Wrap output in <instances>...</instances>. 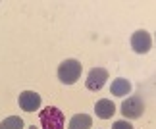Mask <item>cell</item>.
Masks as SVG:
<instances>
[{
	"label": "cell",
	"mask_w": 156,
	"mask_h": 129,
	"mask_svg": "<svg viewBox=\"0 0 156 129\" xmlns=\"http://www.w3.org/2000/svg\"><path fill=\"white\" fill-rule=\"evenodd\" d=\"M114 112H116V104H114L112 100H108V98H102V100H98L97 104H94V114H97L100 120L112 118Z\"/></svg>",
	"instance_id": "cell-7"
},
{
	"label": "cell",
	"mask_w": 156,
	"mask_h": 129,
	"mask_svg": "<svg viewBox=\"0 0 156 129\" xmlns=\"http://www.w3.org/2000/svg\"><path fill=\"white\" fill-rule=\"evenodd\" d=\"M0 129H23V120L20 116H10L0 124Z\"/></svg>",
	"instance_id": "cell-10"
},
{
	"label": "cell",
	"mask_w": 156,
	"mask_h": 129,
	"mask_svg": "<svg viewBox=\"0 0 156 129\" xmlns=\"http://www.w3.org/2000/svg\"><path fill=\"white\" fill-rule=\"evenodd\" d=\"M29 129H37V127H35V125H31V127H29Z\"/></svg>",
	"instance_id": "cell-12"
},
{
	"label": "cell",
	"mask_w": 156,
	"mask_h": 129,
	"mask_svg": "<svg viewBox=\"0 0 156 129\" xmlns=\"http://www.w3.org/2000/svg\"><path fill=\"white\" fill-rule=\"evenodd\" d=\"M131 48L137 54H147L148 50L152 48V37L151 33L145 31V29H139L131 35Z\"/></svg>",
	"instance_id": "cell-4"
},
{
	"label": "cell",
	"mask_w": 156,
	"mask_h": 129,
	"mask_svg": "<svg viewBox=\"0 0 156 129\" xmlns=\"http://www.w3.org/2000/svg\"><path fill=\"white\" fill-rule=\"evenodd\" d=\"M91 125H93V118L87 114H77L69 121V129H91Z\"/></svg>",
	"instance_id": "cell-9"
},
{
	"label": "cell",
	"mask_w": 156,
	"mask_h": 129,
	"mask_svg": "<svg viewBox=\"0 0 156 129\" xmlns=\"http://www.w3.org/2000/svg\"><path fill=\"white\" fill-rule=\"evenodd\" d=\"M41 125L43 129H64V114L62 110H58L56 106H46L41 112Z\"/></svg>",
	"instance_id": "cell-2"
},
{
	"label": "cell",
	"mask_w": 156,
	"mask_h": 129,
	"mask_svg": "<svg viewBox=\"0 0 156 129\" xmlns=\"http://www.w3.org/2000/svg\"><path fill=\"white\" fill-rule=\"evenodd\" d=\"M112 129H135V127L131 125L129 121H125V120H119V121H114Z\"/></svg>",
	"instance_id": "cell-11"
},
{
	"label": "cell",
	"mask_w": 156,
	"mask_h": 129,
	"mask_svg": "<svg viewBox=\"0 0 156 129\" xmlns=\"http://www.w3.org/2000/svg\"><path fill=\"white\" fill-rule=\"evenodd\" d=\"M110 92L114 96H125V95L131 92V83L123 77H118V79H114V83L110 85Z\"/></svg>",
	"instance_id": "cell-8"
},
{
	"label": "cell",
	"mask_w": 156,
	"mask_h": 129,
	"mask_svg": "<svg viewBox=\"0 0 156 129\" xmlns=\"http://www.w3.org/2000/svg\"><path fill=\"white\" fill-rule=\"evenodd\" d=\"M17 102H20V108L23 112H37L41 108V95L35 91H23L20 98H17Z\"/></svg>",
	"instance_id": "cell-5"
},
{
	"label": "cell",
	"mask_w": 156,
	"mask_h": 129,
	"mask_svg": "<svg viewBox=\"0 0 156 129\" xmlns=\"http://www.w3.org/2000/svg\"><path fill=\"white\" fill-rule=\"evenodd\" d=\"M81 77V64L77 60H64L58 66V79L64 85H73Z\"/></svg>",
	"instance_id": "cell-1"
},
{
	"label": "cell",
	"mask_w": 156,
	"mask_h": 129,
	"mask_svg": "<svg viewBox=\"0 0 156 129\" xmlns=\"http://www.w3.org/2000/svg\"><path fill=\"white\" fill-rule=\"evenodd\" d=\"M106 79H108V69L104 68H93L91 71H89L87 75V89L89 91H100L104 87L106 83Z\"/></svg>",
	"instance_id": "cell-6"
},
{
	"label": "cell",
	"mask_w": 156,
	"mask_h": 129,
	"mask_svg": "<svg viewBox=\"0 0 156 129\" xmlns=\"http://www.w3.org/2000/svg\"><path fill=\"white\" fill-rule=\"evenodd\" d=\"M143 112H145V102H143V98L139 95L129 96L127 100H123V104H122V116L127 118V120L141 118Z\"/></svg>",
	"instance_id": "cell-3"
}]
</instances>
